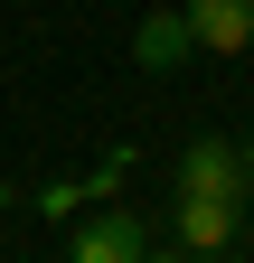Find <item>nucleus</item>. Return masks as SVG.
Instances as JSON below:
<instances>
[{"instance_id":"0eeeda50","label":"nucleus","mask_w":254,"mask_h":263,"mask_svg":"<svg viewBox=\"0 0 254 263\" xmlns=\"http://www.w3.org/2000/svg\"><path fill=\"white\" fill-rule=\"evenodd\" d=\"M141 263H198V254H141Z\"/></svg>"},{"instance_id":"1a4fd4ad","label":"nucleus","mask_w":254,"mask_h":263,"mask_svg":"<svg viewBox=\"0 0 254 263\" xmlns=\"http://www.w3.org/2000/svg\"><path fill=\"white\" fill-rule=\"evenodd\" d=\"M0 207H10V179H0Z\"/></svg>"},{"instance_id":"f03ea898","label":"nucleus","mask_w":254,"mask_h":263,"mask_svg":"<svg viewBox=\"0 0 254 263\" xmlns=\"http://www.w3.org/2000/svg\"><path fill=\"white\" fill-rule=\"evenodd\" d=\"M141 254H151V245H141V216L104 207V216L76 226V254H66V263H141Z\"/></svg>"},{"instance_id":"6e6552de","label":"nucleus","mask_w":254,"mask_h":263,"mask_svg":"<svg viewBox=\"0 0 254 263\" xmlns=\"http://www.w3.org/2000/svg\"><path fill=\"white\" fill-rule=\"evenodd\" d=\"M245 188H254V141H245Z\"/></svg>"},{"instance_id":"423d86ee","label":"nucleus","mask_w":254,"mask_h":263,"mask_svg":"<svg viewBox=\"0 0 254 263\" xmlns=\"http://www.w3.org/2000/svg\"><path fill=\"white\" fill-rule=\"evenodd\" d=\"M76 197H94V188H76V179H57V188H38V207H47L57 226H66V207H76Z\"/></svg>"},{"instance_id":"f257e3e1","label":"nucleus","mask_w":254,"mask_h":263,"mask_svg":"<svg viewBox=\"0 0 254 263\" xmlns=\"http://www.w3.org/2000/svg\"><path fill=\"white\" fill-rule=\"evenodd\" d=\"M245 188V151L235 141H188L179 151V197H235Z\"/></svg>"},{"instance_id":"39448f33","label":"nucleus","mask_w":254,"mask_h":263,"mask_svg":"<svg viewBox=\"0 0 254 263\" xmlns=\"http://www.w3.org/2000/svg\"><path fill=\"white\" fill-rule=\"evenodd\" d=\"M188 10H160V19H141V38H132V57L151 66V76H170V66H188Z\"/></svg>"},{"instance_id":"20e7f679","label":"nucleus","mask_w":254,"mask_h":263,"mask_svg":"<svg viewBox=\"0 0 254 263\" xmlns=\"http://www.w3.org/2000/svg\"><path fill=\"white\" fill-rule=\"evenodd\" d=\"M179 245L188 254H226L235 245V197H179Z\"/></svg>"},{"instance_id":"7ed1b4c3","label":"nucleus","mask_w":254,"mask_h":263,"mask_svg":"<svg viewBox=\"0 0 254 263\" xmlns=\"http://www.w3.org/2000/svg\"><path fill=\"white\" fill-rule=\"evenodd\" d=\"M188 38L216 47V57H245L254 47V0H188Z\"/></svg>"}]
</instances>
